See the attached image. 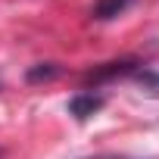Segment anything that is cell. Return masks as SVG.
Returning a JSON list of instances; mask_svg holds the SVG:
<instances>
[{"label": "cell", "mask_w": 159, "mask_h": 159, "mask_svg": "<svg viewBox=\"0 0 159 159\" xmlns=\"http://www.w3.org/2000/svg\"><path fill=\"white\" fill-rule=\"evenodd\" d=\"M103 94L100 91H78L72 100H69V112L78 119V122H88L91 116H97L100 109H103Z\"/></svg>", "instance_id": "6da1fadb"}, {"label": "cell", "mask_w": 159, "mask_h": 159, "mask_svg": "<svg viewBox=\"0 0 159 159\" xmlns=\"http://www.w3.org/2000/svg\"><path fill=\"white\" fill-rule=\"evenodd\" d=\"M134 3H137V0H94L91 16H94L97 22H112V19L125 16Z\"/></svg>", "instance_id": "7a4b0ae2"}, {"label": "cell", "mask_w": 159, "mask_h": 159, "mask_svg": "<svg viewBox=\"0 0 159 159\" xmlns=\"http://www.w3.org/2000/svg\"><path fill=\"white\" fill-rule=\"evenodd\" d=\"M128 78H131L137 88H143L150 97H159V72H156V69H147V66H140V62H137V66H134V72H131Z\"/></svg>", "instance_id": "3957f363"}, {"label": "cell", "mask_w": 159, "mask_h": 159, "mask_svg": "<svg viewBox=\"0 0 159 159\" xmlns=\"http://www.w3.org/2000/svg\"><path fill=\"white\" fill-rule=\"evenodd\" d=\"M59 72H62V69H59L56 62H38L34 69H28V81H31V84H38V81H53Z\"/></svg>", "instance_id": "277c9868"}, {"label": "cell", "mask_w": 159, "mask_h": 159, "mask_svg": "<svg viewBox=\"0 0 159 159\" xmlns=\"http://www.w3.org/2000/svg\"><path fill=\"white\" fill-rule=\"evenodd\" d=\"M88 159H134V156H122V153H100V156H88Z\"/></svg>", "instance_id": "5b68a950"}, {"label": "cell", "mask_w": 159, "mask_h": 159, "mask_svg": "<svg viewBox=\"0 0 159 159\" xmlns=\"http://www.w3.org/2000/svg\"><path fill=\"white\" fill-rule=\"evenodd\" d=\"M0 88H3V78H0Z\"/></svg>", "instance_id": "8992f818"}]
</instances>
